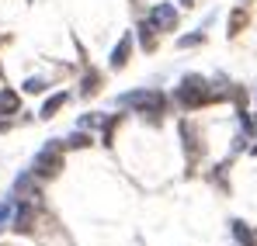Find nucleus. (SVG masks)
<instances>
[{
    "label": "nucleus",
    "instance_id": "obj_11",
    "mask_svg": "<svg viewBox=\"0 0 257 246\" xmlns=\"http://www.w3.org/2000/svg\"><path fill=\"white\" fill-rule=\"evenodd\" d=\"M139 45H143L146 52H153V49H157V32H153V25H150V21H143V25H139Z\"/></svg>",
    "mask_w": 257,
    "mask_h": 246
},
{
    "label": "nucleus",
    "instance_id": "obj_3",
    "mask_svg": "<svg viewBox=\"0 0 257 246\" xmlns=\"http://www.w3.org/2000/svg\"><path fill=\"white\" fill-rule=\"evenodd\" d=\"M59 170H63V142H45L32 160V173L39 180H52Z\"/></svg>",
    "mask_w": 257,
    "mask_h": 246
},
{
    "label": "nucleus",
    "instance_id": "obj_17",
    "mask_svg": "<svg viewBox=\"0 0 257 246\" xmlns=\"http://www.w3.org/2000/svg\"><path fill=\"white\" fill-rule=\"evenodd\" d=\"M243 21H247V11H236V14H233V28H229V32H233V35H236V32H240V25H243Z\"/></svg>",
    "mask_w": 257,
    "mask_h": 246
},
{
    "label": "nucleus",
    "instance_id": "obj_8",
    "mask_svg": "<svg viewBox=\"0 0 257 246\" xmlns=\"http://www.w3.org/2000/svg\"><path fill=\"white\" fill-rule=\"evenodd\" d=\"M229 232H233V239H236L240 246H257V232L243 222V218H233V222H229Z\"/></svg>",
    "mask_w": 257,
    "mask_h": 246
},
{
    "label": "nucleus",
    "instance_id": "obj_9",
    "mask_svg": "<svg viewBox=\"0 0 257 246\" xmlns=\"http://www.w3.org/2000/svg\"><path fill=\"white\" fill-rule=\"evenodd\" d=\"M32 222H35V208L28 205V201H21V205L14 208V222H11V225H14L18 232H32Z\"/></svg>",
    "mask_w": 257,
    "mask_h": 246
},
{
    "label": "nucleus",
    "instance_id": "obj_6",
    "mask_svg": "<svg viewBox=\"0 0 257 246\" xmlns=\"http://www.w3.org/2000/svg\"><path fill=\"white\" fill-rule=\"evenodd\" d=\"M39 177L28 170V173H21L18 180H14V194H21L25 201H32V198H39V184H35Z\"/></svg>",
    "mask_w": 257,
    "mask_h": 246
},
{
    "label": "nucleus",
    "instance_id": "obj_1",
    "mask_svg": "<svg viewBox=\"0 0 257 246\" xmlns=\"http://www.w3.org/2000/svg\"><path fill=\"white\" fill-rule=\"evenodd\" d=\"M215 101H222V94H215L212 83L202 80L198 73H188V77L181 80V87L174 90V104L184 108V111H198V108L215 104Z\"/></svg>",
    "mask_w": 257,
    "mask_h": 246
},
{
    "label": "nucleus",
    "instance_id": "obj_18",
    "mask_svg": "<svg viewBox=\"0 0 257 246\" xmlns=\"http://www.w3.org/2000/svg\"><path fill=\"white\" fill-rule=\"evenodd\" d=\"M191 4H195V0H181V7H191Z\"/></svg>",
    "mask_w": 257,
    "mask_h": 246
},
{
    "label": "nucleus",
    "instance_id": "obj_14",
    "mask_svg": "<svg viewBox=\"0 0 257 246\" xmlns=\"http://www.w3.org/2000/svg\"><path fill=\"white\" fill-rule=\"evenodd\" d=\"M84 146H90V135H84V132H73V135L63 142V149H84Z\"/></svg>",
    "mask_w": 257,
    "mask_h": 246
},
{
    "label": "nucleus",
    "instance_id": "obj_4",
    "mask_svg": "<svg viewBox=\"0 0 257 246\" xmlns=\"http://www.w3.org/2000/svg\"><path fill=\"white\" fill-rule=\"evenodd\" d=\"M146 21L153 25L157 35H160V32H174V28H177V7H174V4H157V7H150Z\"/></svg>",
    "mask_w": 257,
    "mask_h": 246
},
{
    "label": "nucleus",
    "instance_id": "obj_10",
    "mask_svg": "<svg viewBox=\"0 0 257 246\" xmlns=\"http://www.w3.org/2000/svg\"><path fill=\"white\" fill-rule=\"evenodd\" d=\"M66 101H70V94H66V90H59V94H52V97H49V101L42 104V111H39V115H42L45 122H49V118H52V115H56V111H59V108L66 104Z\"/></svg>",
    "mask_w": 257,
    "mask_h": 246
},
{
    "label": "nucleus",
    "instance_id": "obj_15",
    "mask_svg": "<svg viewBox=\"0 0 257 246\" xmlns=\"http://www.w3.org/2000/svg\"><path fill=\"white\" fill-rule=\"evenodd\" d=\"M205 42V32H191V35H184V39H177L181 49H191V45H202Z\"/></svg>",
    "mask_w": 257,
    "mask_h": 246
},
{
    "label": "nucleus",
    "instance_id": "obj_7",
    "mask_svg": "<svg viewBox=\"0 0 257 246\" xmlns=\"http://www.w3.org/2000/svg\"><path fill=\"white\" fill-rule=\"evenodd\" d=\"M18 111H21V94L11 90V87H4V90H0V118H11V115H18Z\"/></svg>",
    "mask_w": 257,
    "mask_h": 246
},
{
    "label": "nucleus",
    "instance_id": "obj_12",
    "mask_svg": "<svg viewBox=\"0 0 257 246\" xmlns=\"http://www.w3.org/2000/svg\"><path fill=\"white\" fill-rule=\"evenodd\" d=\"M97 87H101V73H97V70H87L80 94H84V97H90V94H97Z\"/></svg>",
    "mask_w": 257,
    "mask_h": 246
},
{
    "label": "nucleus",
    "instance_id": "obj_13",
    "mask_svg": "<svg viewBox=\"0 0 257 246\" xmlns=\"http://www.w3.org/2000/svg\"><path fill=\"white\" fill-rule=\"evenodd\" d=\"M14 208H18V205H14V198H4V201H0V232L14 222Z\"/></svg>",
    "mask_w": 257,
    "mask_h": 246
},
{
    "label": "nucleus",
    "instance_id": "obj_16",
    "mask_svg": "<svg viewBox=\"0 0 257 246\" xmlns=\"http://www.w3.org/2000/svg\"><path fill=\"white\" fill-rule=\"evenodd\" d=\"M49 83L42 80V77H32V80H25V94H42Z\"/></svg>",
    "mask_w": 257,
    "mask_h": 246
},
{
    "label": "nucleus",
    "instance_id": "obj_5",
    "mask_svg": "<svg viewBox=\"0 0 257 246\" xmlns=\"http://www.w3.org/2000/svg\"><path fill=\"white\" fill-rule=\"evenodd\" d=\"M128 56H132V35H122V39H118V45H115V49H111V59H108V66H111V70H125L128 66Z\"/></svg>",
    "mask_w": 257,
    "mask_h": 246
},
{
    "label": "nucleus",
    "instance_id": "obj_2",
    "mask_svg": "<svg viewBox=\"0 0 257 246\" xmlns=\"http://www.w3.org/2000/svg\"><path fill=\"white\" fill-rule=\"evenodd\" d=\"M118 108H132V111H139L143 118L150 115L153 122L167 111V97L160 94V90H146V87H139V90H125V94H118Z\"/></svg>",
    "mask_w": 257,
    "mask_h": 246
}]
</instances>
